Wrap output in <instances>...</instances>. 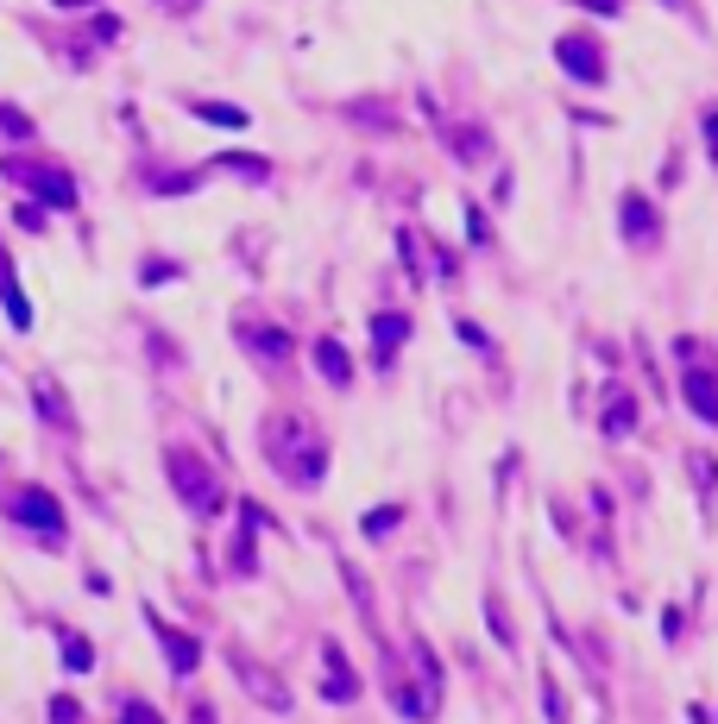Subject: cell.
<instances>
[{
  "label": "cell",
  "mask_w": 718,
  "mask_h": 724,
  "mask_svg": "<svg viewBox=\"0 0 718 724\" xmlns=\"http://www.w3.org/2000/svg\"><path fill=\"white\" fill-rule=\"evenodd\" d=\"M265 460L278 467L290 485H315V479L328 473V435H315L303 416H283V423L265 428Z\"/></svg>",
  "instance_id": "1"
},
{
  "label": "cell",
  "mask_w": 718,
  "mask_h": 724,
  "mask_svg": "<svg viewBox=\"0 0 718 724\" xmlns=\"http://www.w3.org/2000/svg\"><path fill=\"white\" fill-rule=\"evenodd\" d=\"M164 467H171V479H177L183 504H189L196 517H208V510L221 504V492H215V473H208L202 460H196V448H171V453H164Z\"/></svg>",
  "instance_id": "2"
},
{
  "label": "cell",
  "mask_w": 718,
  "mask_h": 724,
  "mask_svg": "<svg viewBox=\"0 0 718 724\" xmlns=\"http://www.w3.org/2000/svg\"><path fill=\"white\" fill-rule=\"evenodd\" d=\"M7 517H13V524H32L45 542H51V549L63 542V504H57L45 485H20V492L7 498Z\"/></svg>",
  "instance_id": "3"
},
{
  "label": "cell",
  "mask_w": 718,
  "mask_h": 724,
  "mask_svg": "<svg viewBox=\"0 0 718 724\" xmlns=\"http://www.w3.org/2000/svg\"><path fill=\"white\" fill-rule=\"evenodd\" d=\"M0 171L20 176L32 196H45L51 208H77V183H70V171H63V164H20V158H7Z\"/></svg>",
  "instance_id": "4"
},
{
  "label": "cell",
  "mask_w": 718,
  "mask_h": 724,
  "mask_svg": "<svg viewBox=\"0 0 718 724\" xmlns=\"http://www.w3.org/2000/svg\"><path fill=\"white\" fill-rule=\"evenodd\" d=\"M555 64H561L567 76H580L587 89L605 82V50H599V38H587V32H580V38H561V45H555Z\"/></svg>",
  "instance_id": "5"
},
{
  "label": "cell",
  "mask_w": 718,
  "mask_h": 724,
  "mask_svg": "<svg viewBox=\"0 0 718 724\" xmlns=\"http://www.w3.org/2000/svg\"><path fill=\"white\" fill-rule=\"evenodd\" d=\"M617 221H624V240H637V246H656V240H662V215H656V202L637 196V189H624Z\"/></svg>",
  "instance_id": "6"
},
{
  "label": "cell",
  "mask_w": 718,
  "mask_h": 724,
  "mask_svg": "<svg viewBox=\"0 0 718 724\" xmlns=\"http://www.w3.org/2000/svg\"><path fill=\"white\" fill-rule=\"evenodd\" d=\"M404 341H410V315L379 309V315H372V359H379V366H391V359L404 353Z\"/></svg>",
  "instance_id": "7"
},
{
  "label": "cell",
  "mask_w": 718,
  "mask_h": 724,
  "mask_svg": "<svg viewBox=\"0 0 718 724\" xmlns=\"http://www.w3.org/2000/svg\"><path fill=\"white\" fill-rule=\"evenodd\" d=\"M152 630H158V643H164V655H171V668H177V675H196V662H202L196 636H189V630H171L164 618H152Z\"/></svg>",
  "instance_id": "8"
},
{
  "label": "cell",
  "mask_w": 718,
  "mask_h": 724,
  "mask_svg": "<svg viewBox=\"0 0 718 724\" xmlns=\"http://www.w3.org/2000/svg\"><path fill=\"white\" fill-rule=\"evenodd\" d=\"M322 675H328V687H322V693H328V700H359V680H354V668H347V655H340V643H328V650H322Z\"/></svg>",
  "instance_id": "9"
},
{
  "label": "cell",
  "mask_w": 718,
  "mask_h": 724,
  "mask_svg": "<svg viewBox=\"0 0 718 724\" xmlns=\"http://www.w3.org/2000/svg\"><path fill=\"white\" fill-rule=\"evenodd\" d=\"M315 372L328 378V384H340V391L354 384V359H347V347H340L334 334H322V341H315Z\"/></svg>",
  "instance_id": "10"
},
{
  "label": "cell",
  "mask_w": 718,
  "mask_h": 724,
  "mask_svg": "<svg viewBox=\"0 0 718 724\" xmlns=\"http://www.w3.org/2000/svg\"><path fill=\"white\" fill-rule=\"evenodd\" d=\"M681 398L693 403V416H706V423L718 428V378L713 372H687L681 378Z\"/></svg>",
  "instance_id": "11"
},
{
  "label": "cell",
  "mask_w": 718,
  "mask_h": 724,
  "mask_svg": "<svg viewBox=\"0 0 718 724\" xmlns=\"http://www.w3.org/2000/svg\"><path fill=\"white\" fill-rule=\"evenodd\" d=\"M240 341L258 353V359H290V334L283 327H265V322H246L240 327Z\"/></svg>",
  "instance_id": "12"
},
{
  "label": "cell",
  "mask_w": 718,
  "mask_h": 724,
  "mask_svg": "<svg viewBox=\"0 0 718 724\" xmlns=\"http://www.w3.org/2000/svg\"><path fill=\"white\" fill-rule=\"evenodd\" d=\"M32 398H38V410H45V416H51L57 428H77V410L63 403V391H57V378H38V384H32Z\"/></svg>",
  "instance_id": "13"
},
{
  "label": "cell",
  "mask_w": 718,
  "mask_h": 724,
  "mask_svg": "<svg viewBox=\"0 0 718 724\" xmlns=\"http://www.w3.org/2000/svg\"><path fill=\"white\" fill-rule=\"evenodd\" d=\"M0 302H7L13 327H32V309H26V297H20V284H13V258H7V252H0Z\"/></svg>",
  "instance_id": "14"
},
{
  "label": "cell",
  "mask_w": 718,
  "mask_h": 724,
  "mask_svg": "<svg viewBox=\"0 0 718 724\" xmlns=\"http://www.w3.org/2000/svg\"><path fill=\"white\" fill-rule=\"evenodd\" d=\"M630 428H637V403H630L624 391H617V398L605 403V435H612V441H624Z\"/></svg>",
  "instance_id": "15"
},
{
  "label": "cell",
  "mask_w": 718,
  "mask_h": 724,
  "mask_svg": "<svg viewBox=\"0 0 718 724\" xmlns=\"http://www.w3.org/2000/svg\"><path fill=\"white\" fill-rule=\"evenodd\" d=\"M32 133H38V126H32V114H20L13 101H0V139H13V146H32Z\"/></svg>",
  "instance_id": "16"
},
{
  "label": "cell",
  "mask_w": 718,
  "mask_h": 724,
  "mask_svg": "<svg viewBox=\"0 0 718 724\" xmlns=\"http://www.w3.org/2000/svg\"><path fill=\"white\" fill-rule=\"evenodd\" d=\"M448 146L461 151L466 164H479V158H486V151H491V139H486V133H479V126H454V133H448Z\"/></svg>",
  "instance_id": "17"
},
{
  "label": "cell",
  "mask_w": 718,
  "mask_h": 724,
  "mask_svg": "<svg viewBox=\"0 0 718 724\" xmlns=\"http://www.w3.org/2000/svg\"><path fill=\"white\" fill-rule=\"evenodd\" d=\"M215 171H233V176H253V183H265V176H271V164H265V158H246V151H221V158H215Z\"/></svg>",
  "instance_id": "18"
},
{
  "label": "cell",
  "mask_w": 718,
  "mask_h": 724,
  "mask_svg": "<svg viewBox=\"0 0 718 724\" xmlns=\"http://www.w3.org/2000/svg\"><path fill=\"white\" fill-rule=\"evenodd\" d=\"M189 107L215 126H246V107H228V101H189Z\"/></svg>",
  "instance_id": "19"
},
{
  "label": "cell",
  "mask_w": 718,
  "mask_h": 724,
  "mask_svg": "<svg viewBox=\"0 0 718 724\" xmlns=\"http://www.w3.org/2000/svg\"><path fill=\"white\" fill-rule=\"evenodd\" d=\"M146 284H164V277H183V265H171V258H146Z\"/></svg>",
  "instance_id": "20"
},
{
  "label": "cell",
  "mask_w": 718,
  "mask_h": 724,
  "mask_svg": "<svg viewBox=\"0 0 718 724\" xmlns=\"http://www.w3.org/2000/svg\"><path fill=\"white\" fill-rule=\"evenodd\" d=\"M120 724H164V719H158V712H152V705H146V700H127V712H120Z\"/></svg>",
  "instance_id": "21"
},
{
  "label": "cell",
  "mask_w": 718,
  "mask_h": 724,
  "mask_svg": "<svg viewBox=\"0 0 718 724\" xmlns=\"http://www.w3.org/2000/svg\"><path fill=\"white\" fill-rule=\"evenodd\" d=\"M63 662H70V668H89V662H95V650H89L82 636H70V643H63Z\"/></svg>",
  "instance_id": "22"
},
{
  "label": "cell",
  "mask_w": 718,
  "mask_h": 724,
  "mask_svg": "<svg viewBox=\"0 0 718 724\" xmlns=\"http://www.w3.org/2000/svg\"><path fill=\"white\" fill-rule=\"evenodd\" d=\"M51 719H57V724H82V705H77V700H57Z\"/></svg>",
  "instance_id": "23"
},
{
  "label": "cell",
  "mask_w": 718,
  "mask_h": 724,
  "mask_svg": "<svg viewBox=\"0 0 718 724\" xmlns=\"http://www.w3.org/2000/svg\"><path fill=\"white\" fill-rule=\"evenodd\" d=\"M706 146H713V171H718V101L706 107Z\"/></svg>",
  "instance_id": "24"
},
{
  "label": "cell",
  "mask_w": 718,
  "mask_h": 724,
  "mask_svg": "<svg viewBox=\"0 0 718 724\" xmlns=\"http://www.w3.org/2000/svg\"><path fill=\"white\" fill-rule=\"evenodd\" d=\"M397 524V510H372V517H366V536H379V529H391Z\"/></svg>",
  "instance_id": "25"
},
{
  "label": "cell",
  "mask_w": 718,
  "mask_h": 724,
  "mask_svg": "<svg viewBox=\"0 0 718 724\" xmlns=\"http://www.w3.org/2000/svg\"><path fill=\"white\" fill-rule=\"evenodd\" d=\"M189 724H215V712H208V705H196V712H189Z\"/></svg>",
  "instance_id": "26"
},
{
  "label": "cell",
  "mask_w": 718,
  "mask_h": 724,
  "mask_svg": "<svg viewBox=\"0 0 718 724\" xmlns=\"http://www.w3.org/2000/svg\"><path fill=\"white\" fill-rule=\"evenodd\" d=\"M51 7H95V0H51Z\"/></svg>",
  "instance_id": "27"
}]
</instances>
